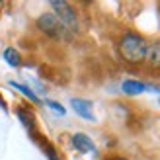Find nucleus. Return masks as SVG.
Returning a JSON list of instances; mask_svg holds the SVG:
<instances>
[{"mask_svg":"<svg viewBox=\"0 0 160 160\" xmlns=\"http://www.w3.org/2000/svg\"><path fill=\"white\" fill-rule=\"evenodd\" d=\"M10 86H12V88H16V90H20L23 96H26V98H29V100L33 102V103H39V98H37V96L33 94V90H31L29 86H26V84H20V82H10Z\"/></svg>","mask_w":160,"mask_h":160,"instance_id":"6e6552de","label":"nucleus"},{"mask_svg":"<svg viewBox=\"0 0 160 160\" xmlns=\"http://www.w3.org/2000/svg\"><path fill=\"white\" fill-rule=\"evenodd\" d=\"M121 90L127 94V96H139L147 90V84L139 82V80H125L121 84Z\"/></svg>","mask_w":160,"mask_h":160,"instance_id":"0eeeda50","label":"nucleus"},{"mask_svg":"<svg viewBox=\"0 0 160 160\" xmlns=\"http://www.w3.org/2000/svg\"><path fill=\"white\" fill-rule=\"evenodd\" d=\"M148 43L137 33H125L119 39V55L127 65H141L147 57Z\"/></svg>","mask_w":160,"mask_h":160,"instance_id":"f257e3e1","label":"nucleus"},{"mask_svg":"<svg viewBox=\"0 0 160 160\" xmlns=\"http://www.w3.org/2000/svg\"><path fill=\"white\" fill-rule=\"evenodd\" d=\"M158 103H160V98H158Z\"/></svg>","mask_w":160,"mask_h":160,"instance_id":"9b49d317","label":"nucleus"},{"mask_svg":"<svg viewBox=\"0 0 160 160\" xmlns=\"http://www.w3.org/2000/svg\"><path fill=\"white\" fill-rule=\"evenodd\" d=\"M70 106H72L74 113L80 115L82 119H88V121H94V111H92V103L86 102V100H80V98H72L70 100Z\"/></svg>","mask_w":160,"mask_h":160,"instance_id":"20e7f679","label":"nucleus"},{"mask_svg":"<svg viewBox=\"0 0 160 160\" xmlns=\"http://www.w3.org/2000/svg\"><path fill=\"white\" fill-rule=\"evenodd\" d=\"M72 147L78 150V152H96V147H94L92 139L88 137V135H84V133L72 135Z\"/></svg>","mask_w":160,"mask_h":160,"instance_id":"39448f33","label":"nucleus"},{"mask_svg":"<svg viewBox=\"0 0 160 160\" xmlns=\"http://www.w3.org/2000/svg\"><path fill=\"white\" fill-rule=\"evenodd\" d=\"M119 160H123V158H119Z\"/></svg>","mask_w":160,"mask_h":160,"instance_id":"ddd939ff","label":"nucleus"},{"mask_svg":"<svg viewBox=\"0 0 160 160\" xmlns=\"http://www.w3.org/2000/svg\"><path fill=\"white\" fill-rule=\"evenodd\" d=\"M145 61H147V65H148L150 68H160V41L148 45Z\"/></svg>","mask_w":160,"mask_h":160,"instance_id":"423d86ee","label":"nucleus"},{"mask_svg":"<svg viewBox=\"0 0 160 160\" xmlns=\"http://www.w3.org/2000/svg\"><path fill=\"white\" fill-rule=\"evenodd\" d=\"M4 59L10 67H20V53L14 49V47H8V49H4Z\"/></svg>","mask_w":160,"mask_h":160,"instance_id":"1a4fd4ad","label":"nucleus"},{"mask_svg":"<svg viewBox=\"0 0 160 160\" xmlns=\"http://www.w3.org/2000/svg\"><path fill=\"white\" fill-rule=\"evenodd\" d=\"M45 106L49 108L51 111H55V113H57V115H65V113H67V109L62 108L59 102H51V100H45Z\"/></svg>","mask_w":160,"mask_h":160,"instance_id":"9d476101","label":"nucleus"},{"mask_svg":"<svg viewBox=\"0 0 160 160\" xmlns=\"http://www.w3.org/2000/svg\"><path fill=\"white\" fill-rule=\"evenodd\" d=\"M37 28L41 29L45 35H49L53 39H62V37H67V33H68V31L62 28V23L57 20L55 14H43L41 18L37 20Z\"/></svg>","mask_w":160,"mask_h":160,"instance_id":"f03ea898","label":"nucleus"},{"mask_svg":"<svg viewBox=\"0 0 160 160\" xmlns=\"http://www.w3.org/2000/svg\"><path fill=\"white\" fill-rule=\"evenodd\" d=\"M51 8L55 10L57 20L62 23V28H65L67 31H76V29H78L76 14H74V10H72V8H70L67 2H51Z\"/></svg>","mask_w":160,"mask_h":160,"instance_id":"7ed1b4c3","label":"nucleus"},{"mask_svg":"<svg viewBox=\"0 0 160 160\" xmlns=\"http://www.w3.org/2000/svg\"><path fill=\"white\" fill-rule=\"evenodd\" d=\"M0 6H2V2H0Z\"/></svg>","mask_w":160,"mask_h":160,"instance_id":"f8f14e48","label":"nucleus"}]
</instances>
